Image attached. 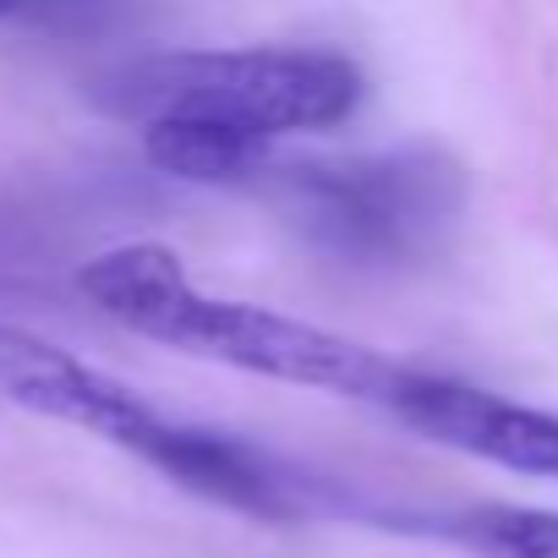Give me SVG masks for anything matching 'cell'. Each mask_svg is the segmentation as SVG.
Wrapping results in <instances>:
<instances>
[{"instance_id":"1","label":"cell","mask_w":558,"mask_h":558,"mask_svg":"<svg viewBox=\"0 0 558 558\" xmlns=\"http://www.w3.org/2000/svg\"><path fill=\"white\" fill-rule=\"evenodd\" d=\"M77 286L105 318H116L121 329H132L154 345H170V351L235 367V373H257L274 384H291V389H318V395H340V400L389 411V400L405 378L400 362H389L373 345H356L335 329L268 313L252 302L203 296L186 279L181 257L154 241H126V246L88 257Z\"/></svg>"},{"instance_id":"2","label":"cell","mask_w":558,"mask_h":558,"mask_svg":"<svg viewBox=\"0 0 558 558\" xmlns=\"http://www.w3.org/2000/svg\"><path fill=\"white\" fill-rule=\"evenodd\" d=\"M99 105L148 121H214L274 143L291 132H329L367 99L356 61L335 50H170L143 56L94 83Z\"/></svg>"},{"instance_id":"3","label":"cell","mask_w":558,"mask_h":558,"mask_svg":"<svg viewBox=\"0 0 558 558\" xmlns=\"http://www.w3.org/2000/svg\"><path fill=\"white\" fill-rule=\"evenodd\" d=\"M286 203L296 230L351 268L427 263L460 225L465 175L433 148H389L324 165H274L257 175Z\"/></svg>"},{"instance_id":"4","label":"cell","mask_w":558,"mask_h":558,"mask_svg":"<svg viewBox=\"0 0 558 558\" xmlns=\"http://www.w3.org/2000/svg\"><path fill=\"white\" fill-rule=\"evenodd\" d=\"M389 416L454 454L487 460L514 476L558 482V416L553 411L504 400L493 389H476V384H460L444 373L405 367V378L389 400Z\"/></svg>"},{"instance_id":"5","label":"cell","mask_w":558,"mask_h":558,"mask_svg":"<svg viewBox=\"0 0 558 558\" xmlns=\"http://www.w3.org/2000/svg\"><path fill=\"white\" fill-rule=\"evenodd\" d=\"M0 405L66 422V427L94 433L126 454H137L143 438L165 416L121 378H110V373L77 362L72 351H61L28 329H12V324H0Z\"/></svg>"},{"instance_id":"6","label":"cell","mask_w":558,"mask_h":558,"mask_svg":"<svg viewBox=\"0 0 558 558\" xmlns=\"http://www.w3.org/2000/svg\"><path fill=\"white\" fill-rule=\"evenodd\" d=\"M137 460H148L175 487H186L219 509L252 514V520H302V514L324 509L318 482L296 476L268 449H252V444L214 433V427H186V422L159 416V427L143 438Z\"/></svg>"},{"instance_id":"7","label":"cell","mask_w":558,"mask_h":558,"mask_svg":"<svg viewBox=\"0 0 558 558\" xmlns=\"http://www.w3.org/2000/svg\"><path fill=\"white\" fill-rule=\"evenodd\" d=\"M143 154L154 170L192 186H246L268 170V143L241 137L214 121H148Z\"/></svg>"},{"instance_id":"8","label":"cell","mask_w":558,"mask_h":558,"mask_svg":"<svg viewBox=\"0 0 558 558\" xmlns=\"http://www.w3.org/2000/svg\"><path fill=\"white\" fill-rule=\"evenodd\" d=\"M460 553L476 558H558V509H525V504H465L444 514L405 520Z\"/></svg>"},{"instance_id":"9","label":"cell","mask_w":558,"mask_h":558,"mask_svg":"<svg viewBox=\"0 0 558 558\" xmlns=\"http://www.w3.org/2000/svg\"><path fill=\"white\" fill-rule=\"evenodd\" d=\"M61 7H83V0H0V17H34V12H61Z\"/></svg>"}]
</instances>
